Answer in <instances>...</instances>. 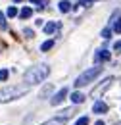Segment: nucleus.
<instances>
[{"label": "nucleus", "instance_id": "9d476101", "mask_svg": "<svg viewBox=\"0 0 121 125\" xmlns=\"http://www.w3.org/2000/svg\"><path fill=\"white\" fill-rule=\"evenodd\" d=\"M58 8H60V12H63V14H67V12L71 10V2H69V0H61L60 4H58Z\"/></svg>", "mask_w": 121, "mask_h": 125}, {"label": "nucleus", "instance_id": "7ed1b4c3", "mask_svg": "<svg viewBox=\"0 0 121 125\" xmlns=\"http://www.w3.org/2000/svg\"><path fill=\"white\" fill-rule=\"evenodd\" d=\"M100 73H102V65H94V67H91V69H87L85 73H81V75L77 77L75 87H77V89H81V87L89 85V83H91V81H94V79L98 77Z\"/></svg>", "mask_w": 121, "mask_h": 125}, {"label": "nucleus", "instance_id": "dca6fc26", "mask_svg": "<svg viewBox=\"0 0 121 125\" xmlns=\"http://www.w3.org/2000/svg\"><path fill=\"white\" fill-rule=\"evenodd\" d=\"M10 77V71L8 69H0V81H8Z\"/></svg>", "mask_w": 121, "mask_h": 125}, {"label": "nucleus", "instance_id": "aec40b11", "mask_svg": "<svg viewBox=\"0 0 121 125\" xmlns=\"http://www.w3.org/2000/svg\"><path fill=\"white\" fill-rule=\"evenodd\" d=\"M50 91H52V87H50V85H46V87H44V91H42V94H40V98H48Z\"/></svg>", "mask_w": 121, "mask_h": 125}, {"label": "nucleus", "instance_id": "4468645a", "mask_svg": "<svg viewBox=\"0 0 121 125\" xmlns=\"http://www.w3.org/2000/svg\"><path fill=\"white\" fill-rule=\"evenodd\" d=\"M17 14H19V12H17V8H14V6H10L8 12H6V16H8V17H15Z\"/></svg>", "mask_w": 121, "mask_h": 125}, {"label": "nucleus", "instance_id": "a211bd4d", "mask_svg": "<svg viewBox=\"0 0 121 125\" xmlns=\"http://www.w3.org/2000/svg\"><path fill=\"white\" fill-rule=\"evenodd\" d=\"M113 31H115V33H121V19H119V17L113 21Z\"/></svg>", "mask_w": 121, "mask_h": 125}, {"label": "nucleus", "instance_id": "ddd939ff", "mask_svg": "<svg viewBox=\"0 0 121 125\" xmlns=\"http://www.w3.org/2000/svg\"><path fill=\"white\" fill-rule=\"evenodd\" d=\"M19 16L23 17V19H27V17H31V16H33V10H31V8H23V10L19 12Z\"/></svg>", "mask_w": 121, "mask_h": 125}, {"label": "nucleus", "instance_id": "a878e982", "mask_svg": "<svg viewBox=\"0 0 121 125\" xmlns=\"http://www.w3.org/2000/svg\"><path fill=\"white\" fill-rule=\"evenodd\" d=\"M14 2H23V0H14Z\"/></svg>", "mask_w": 121, "mask_h": 125}, {"label": "nucleus", "instance_id": "f3484780", "mask_svg": "<svg viewBox=\"0 0 121 125\" xmlns=\"http://www.w3.org/2000/svg\"><path fill=\"white\" fill-rule=\"evenodd\" d=\"M75 125H89V117L87 115H83V117H79L75 121Z\"/></svg>", "mask_w": 121, "mask_h": 125}, {"label": "nucleus", "instance_id": "0eeeda50", "mask_svg": "<svg viewBox=\"0 0 121 125\" xmlns=\"http://www.w3.org/2000/svg\"><path fill=\"white\" fill-rule=\"evenodd\" d=\"M94 58H96V62H98V63H100V62H110V60H111V54H110V50L102 48V50H98V52H96V56H94Z\"/></svg>", "mask_w": 121, "mask_h": 125}, {"label": "nucleus", "instance_id": "6e6552de", "mask_svg": "<svg viewBox=\"0 0 121 125\" xmlns=\"http://www.w3.org/2000/svg\"><path fill=\"white\" fill-rule=\"evenodd\" d=\"M92 112L98 114V115H100V114H106V112H108V104H106V102H102V100H96L94 106H92Z\"/></svg>", "mask_w": 121, "mask_h": 125}, {"label": "nucleus", "instance_id": "f03ea898", "mask_svg": "<svg viewBox=\"0 0 121 125\" xmlns=\"http://www.w3.org/2000/svg\"><path fill=\"white\" fill-rule=\"evenodd\" d=\"M29 91L27 85H10V87H4L0 89V102H10V100H15V98H21L25 96Z\"/></svg>", "mask_w": 121, "mask_h": 125}, {"label": "nucleus", "instance_id": "1a4fd4ad", "mask_svg": "<svg viewBox=\"0 0 121 125\" xmlns=\"http://www.w3.org/2000/svg\"><path fill=\"white\" fill-rule=\"evenodd\" d=\"M69 98H71V102H73V104H83L87 96H85L83 93H79V91H75V93H71V96H69Z\"/></svg>", "mask_w": 121, "mask_h": 125}, {"label": "nucleus", "instance_id": "393cba45", "mask_svg": "<svg viewBox=\"0 0 121 125\" xmlns=\"http://www.w3.org/2000/svg\"><path fill=\"white\" fill-rule=\"evenodd\" d=\"M94 125H104V121H96V123H94Z\"/></svg>", "mask_w": 121, "mask_h": 125}, {"label": "nucleus", "instance_id": "2eb2a0df", "mask_svg": "<svg viewBox=\"0 0 121 125\" xmlns=\"http://www.w3.org/2000/svg\"><path fill=\"white\" fill-rule=\"evenodd\" d=\"M0 29H8V23H6V16L0 12Z\"/></svg>", "mask_w": 121, "mask_h": 125}, {"label": "nucleus", "instance_id": "f8f14e48", "mask_svg": "<svg viewBox=\"0 0 121 125\" xmlns=\"http://www.w3.org/2000/svg\"><path fill=\"white\" fill-rule=\"evenodd\" d=\"M52 46H54V41L50 39V41H46V42H42V44H40V50H42V52H48Z\"/></svg>", "mask_w": 121, "mask_h": 125}, {"label": "nucleus", "instance_id": "5701e85b", "mask_svg": "<svg viewBox=\"0 0 121 125\" xmlns=\"http://www.w3.org/2000/svg\"><path fill=\"white\" fill-rule=\"evenodd\" d=\"M91 2H92V0H81L79 4H81V6H91Z\"/></svg>", "mask_w": 121, "mask_h": 125}, {"label": "nucleus", "instance_id": "9b49d317", "mask_svg": "<svg viewBox=\"0 0 121 125\" xmlns=\"http://www.w3.org/2000/svg\"><path fill=\"white\" fill-rule=\"evenodd\" d=\"M56 27H60V25H58L56 21H50V23H46V25H44V33H46V35H52V33L56 31Z\"/></svg>", "mask_w": 121, "mask_h": 125}, {"label": "nucleus", "instance_id": "4be33fe9", "mask_svg": "<svg viewBox=\"0 0 121 125\" xmlns=\"http://www.w3.org/2000/svg\"><path fill=\"white\" fill-rule=\"evenodd\" d=\"M113 50H115L117 54H121V41H117V42L113 44Z\"/></svg>", "mask_w": 121, "mask_h": 125}, {"label": "nucleus", "instance_id": "6ab92c4d", "mask_svg": "<svg viewBox=\"0 0 121 125\" xmlns=\"http://www.w3.org/2000/svg\"><path fill=\"white\" fill-rule=\"evenodd\" d=\"M31 4H37L39 8H44L46 4H48V0H31Z\"/></svg>", "mask_w": 121, "mask_h": 125}, {"label": "nucleus", "instance_id": "412c9836", "mask_svg": "<svg viewBox=\"0 0 121 125\" xmlns=\"http://www.w3.org/2000/svg\"><path fill=\"white\" fill-rule=\"evenodd\" d=\"M110 37H111V29H110V27H106V29L102 31V39H110Z\"/></svg>", "mask_w": 121, "mask_h": 125}, {"label": "nucleus", "instance_id": "39448f33", "mask_svg": "<svg viewBox=\"0 0 121 125\" xmlns=\"http://www.w3.org/2000/svg\"><path fill=\"white\" fill-rule=\"evenodd\" d=\"M111 83H113V77H106L104 81H102V83H100V85H98V87H94V89H92L91 96H92V98H98L100 94H104L108 89L111 87Z\"/></svg>", "mask_w": 121, "mask_h": 125}, {"label": "nucleus", "instance_id": "20e7f679", "mask_svg": "<svg viewBox=\"0 0 121 125\" xmlns=\"http://www.w3.org/2000/svg\"><path fill=\"white\" fill-rule=\"evenodd\" d=\"M71 115H73V110H63V114H60V115H56V117H52V119H48L40 125H65Z\"/></svg>", "mask_w": 121, "mask_h": 125}, {"label": "nucleus", "instance_id": "b1692460", "mask_svg": "<svg viewBox=\"0 0 121 125\" xmlns=\"http://www.w3.org/2000/svg\"><path fill=\"white\" fill-rule=\"evenodd\" d=\"M25 37H27V39H31V37H33V31H31V29H25Z\"/></svg>", "mask_w": 121, "mask_h": 125}, {"label": "nucleus", "instance_id": "423d86ee", "mask_svg": "<svg viewBox=\"0 0 121 125\" xmlns=\"http://www.w3.org/2000/svg\"><path fill=\"white\" fill-rule=\"evenodd\" d=\"M67 93H69V91H67L65 87H63V89H60L58 93H56L54 96H52V98H50V104H52V106H60L61 102L67 98Z\"/></svg>", "mask_w": 121, "mask_h": 125}, {"label": "nucleus", "instance_id": "f257e3e1", "mask_svg": "<svg viewBox=\"0 0 121 125\" xmlns=\"http://www.w3.org/2000/svg\"><path fill=\"white\" fill-rule=\"evenodd\" d=\"M50 73V67L46 63H39V65H31L29 69L23 73V85L33 87V85H39L40 81H44Z\"/></svg>", "mask_w": 121, "mask_h": 125}]
</instances>
